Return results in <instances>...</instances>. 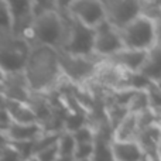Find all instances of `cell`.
<instances>
[{
  "label": "cell",
  "mask_w": 161,
  "mask_h": 161,
  "mask_svg": "<svg viewBox=\"0 0 161 161\" xmlns=\"http://www.w3.org/2000/svg\"><path fill=\"white\" fill-rule=\"evenodd\" d=\"M23 74L31 93L42 95L53 91L62 79L58 51L47 45L34 44L30 47Z\"/></svg>",
  "instance_id": "cell-1"
},
{
  "label": "cell",
  "mask_w": 161,
  "mask_h": 161,
  "mask_svg": "<svg viewBox=\"0 0 161 161\" xmlns=\"http://www.w3.org/2000/svg\"><path fill=\"white\" fill-rule=\"evenodd\" d=\"M64 11L61 13L59 4L57 3L55 8L45 10L42 13L34 16L33 20V33L34 44L47 45L59 51L62 48L68 33L69 14L67 13L64 6H61Z\"/></svg>",
  "instance_id": "cell-2"
},
{
  "label": "cell",
  "mask_w": 161,
  "mask_h": 161,
  "mask_svg": "<svg viewBox=\"0 0 161 161\" xmlns=\"http://www.w3.org/2000/svg\"><path fill=\"white\" fill-rule=\"evenodd\" d=\"M123 48L150 51L156 47V23L139 16L119 31Z\"/></svg>",
  "instance_id": "cell-3"
},
{
  "label": "cell",
  "mask_w": 161,
  "mask_h": 161,
  "mask_svg": "<svg viewBox=\"0 0 161 161\" xmlns=\"http://www.w3.org/2000/svg\"><path fill=\"white\" fill-rule=\"evenodd\" d=\"M30 45L13 33L0 34V69L7 74L21 72L28 57Z\"/></svg>",
  "instance_id": "cell-4"
},
{
  "label": "cell",
  "mask_w": 161,
  "mask_h": 161,
  "mask_svg": "<svg viewBox=\"0 0 161 161\" xmlns=\"http://www.w3.org/2000/svg\"><path fill=\"white\" fill-rule=\"evenodd\" d=\"M58 62L62 78L74 82H85L88 79H93L100 59L96 57H76L58 51Z\"/></svg>",
  "instance_id": "cell-5"
},
{
  "label": "cell",
  "mask_w": 161,
  "mask_h": 161,
  "mask_svg": "<svg viewBox=\"0 0 161 161\" xmlns=\"http://www.w3.org/2000/svg\"><path fill=\"white\" fill-rule=\"evenodd\" d=\"M95 28H89L79 21L69 17L68 33L65 42L59 51H64L76 57H95L93 55Z\"/></svg>",
  "instance_id": "cell-6"
},
{
  "label": "cell",
  "mask_w": 161,
  "mask_h": 161,
  "mask_svg": "<svg viewBox=\"0 0 161 161\" xmlns=\"http://www.w3.org/2000/svg\"><path fill=\"white\" fill-rule=\"evenodd\" d=\"M102 3L105 21L119 31L140 16L142 2L137 0H102Z\"/></svg>",
  "instance_id": "cell-7"
},
{
  "label": "cell",
  "mask_w": 161,
  "mask_h": 161,
  "mask_svg": "<svg viewBox=\"0 0 161 161\" xmlns=\"http://www.w3.org/2000/svg\"><path fill=\"white\" fill-rule=\"evenodd\" d=\"M67 13L74 20L89 28H96L105 21V8L102 0H74L64 4Z\"/></svg>",
  "instance_id": "cell-8"
},
{
  "label": "cell",
  "mask_w": 161,
  "mask_h": 161,
  "mask_svg": "<svg viewBox=\"0 0 161 161\" xmlns=\"http://www.w3.org/2000/svg\"><path fill=\"white\" fill-rule=\"evenodd\" d=\"M123 48L122 40H120L119 30L113 28L106 21L100 23L95 28V38H93V55L97 59L110 58L112 55Z\"/></svg>",
  "instance_id": "cell-9"
},
{
  "label": "cell",
  "mask_w": 161,
  "mask_h": 161,
  "mask_svg": "<svg viewBox=\"0 0 161 161\" xmlns=\"http://www.w3.org/2000/svg\"><path fill=\"white\" fill-rule=\"evenodd\" d=\"M148 51H136V50H127V48H122L117 51L114 55L110 58L105 59V61L110 62L116 68H119L123 72H139L140 68L143 67L146 58H147Z\"/></svg>",
  "instance_id": "cell-10"
},
{
  "label": "cell",
  "mask_w": 161,
  "mask_h": 161,
  "mask_svg": "<svg viewBox=\"0 0 161 161\" xmlns=\"http://www.w3.org/2000/svg\"><path fill=\"white\" fill-rule=\"evenodd\" d=\"M4 133L11 144H19V143L36 142L44 131H42V127L40 123H31V125L10 123L4 129Z\"/></svg>",
  "instance_id": "cell-11"
},
{
  "label": "cell",
  "mask_w": 161,
  "mask_h": 161,
  "mask_svg": "<svg viewBox=\"0 0 161 161\" xmlns=\"http://www.w3.org/2000/svg\"><path fill=\"white\" fill-rule=\"evenodd\" d=\"M112 161H143L144 151L136 142H113L109 144Z\"/></svg>",
  "instance_id": "cell-12"
},
{
  "label": "cell",
  "mask_w": 161,
  "mask_h": 161,
  "mask_svg": "<svg viewBox=\"0 0 161 161\" xmlns=\"http://www.w3.org/2000/svg\"><path fill=\"white\" fill-rule=\"evenodd\" d=\"M139 134V119L134 113H126L112 129L113 142H136Z\"/></svg>",
  "instance_id": "cell-13"
},
{
  "label": "cell",
  "mask_w": 161,
  "mask_h": 161,
  "mask_svg": "<svg viewBox=\"0 0 161 161\" xmlns=\"http://www.w3.org/2000/svg\"><path fill=\"white\" fill-rule=\"evenodd\" d=\"M6 112H7L8 117H10L11 123H19V125H31V123H38L37 122L36 114L30 109L27 103L23 102H14V100L6 99Z\"/></svg>",
  "instance_id": "cell-14"
},
{
  "label": "cell",
  "mask_w": 161,
  "mask_h": 161,
  "mask_svg": "<svg viewBox=\"0 0 161 161\" xmlns=\"http://www.w3.org/2000/svg\"><path fill=\"white\" fill-rule=\"evenodd\" d=\"M143 76H146L151 82H157L161 79V50L157 47L151 48L147 53L143 67L139 71Z\"/></svg>",
  "instance_id": "cell-15"
},
{
  "label": "cell",
  "mask_w": 161,
  "mask_h": 161,
  "mask_svg": "<svg viewBox=\"0 0 161 161\" xmlns=\"http://www.w3.org/2000/svg\"><path fill=\"white\" fill-rule=\"evenodd\" d=\"M150 110V102H148L147 91H134L126 105V112L127 113L140 114Z\"/></svg>",
  "instance_id": "cell-16"
},
{
  "label": "cell",
  "mask_w": 161,
  "mask_h": 161,
  "mask_svg": "<svg viewBox=\"0 0 161 161\" xmlns=\"http://www.w3.org/2000/svg\"><path fill=\"white\" fill-rule=\"evenodd\" d=\"M75 146L76 143L69 131H61L59 133L58 140H57V147H58L59 157H71L72 158Z\"/></svg>",
  "instance_id": "cell-17"
},
{
  "label": "cell",
  "mask_w": 161,
  "mask_h": 161,
  "mask_svg": "<svg viewBox=\"0 0 161 161\" xmlns=\"http://www.w3.org/2000/svg\"><path fill=\"white\" fill-rule=\"evenodd\" d=\"M69 133L72 134L76 144H80V143H95V139H96V131H93L86 125H82L80 127L69 131Z\"/></svg>",
  "instance_id": "cell-18"
},
{
  "label": "cell",
  "mask_w": 161,
  "mask_h": 161,
  "mask_svg": "<svg viewBox=\"0 0 161 161\" xmlns=\"http://www.w3.org/2000/svg\"><path fill=\"white\" fill-rule=\"evenodd\" d=\"M95 156V143H80L75 146L74 150V161H80V160H88L93 158Z\"/></svg>",
  "instance_id": "cell-19"
},
{
  "label": "cell",
  "mask_w": 161,
  "mask_h": 161,
  "mask_svg": "<svg viewBox=\"0 0 161 161\" xmlns=\"http://www.w3.org/2000/svg\"><path fill=\"white\" fill-rule=\"evenodd\" d=\"M11 33V19L7 2L0 0V34Z\"/></svg>",
  "instance_id": "cell-20"
},
{
  "label": "cell",
  "mask_w": 161,
  "mask_h": 161,
  "mask_svg": "<svg viewBox=\"0 0 161 161\" xmlns=\"http://www.w3.org/2000/svg\"><path fill=\"white\" fill-rule=\"evenodd\" d=\"M33 157L36 158V161H55L59 157L57 143L50 146V147H45V148H42V150H40L38 153H36Z\"/></svg>",
  "instance_id": "cell-21"
},
{
  "label": "cell",
  "mask_w": 161,
  "mask_h": 161,
  "mask_svg": "<svg viewBox=\"0 0 161 161\" xmlns=\"http://www.w3.org/2000/svg\"><path fill=\"white\" fill-rule=\"evenodd\" d=\"M154 154H156L157 160H158V161H161V137H160L158 143H157L156 148H154Z\"/></svg>",
  "instance_id": "cell-22"
},
{
  "label": "cell",
  "mask_w": 161,
  "mask_h": 161,
  "mask_svg": "<svg viewBox=\"0 0 161 161\" xmlns=\"http://www.w3.org/2000/svg\"><path fill=\"white\" fill-rule=\"evenodd\" d=\"M55 161H74V158H71V157H58Z\"/></svg>",
  "instance_id": "cell-23"
},
{
  "label": "cell",
  "mask_w": 161,
  "mask_h": 161,
  "mask_svg": "<svg viewBox=\"0 0 161 161\" xmlns=\"http://www.w3.org/2000/svg\"><path fill=\"white\" fill-rule=\"evenodd\" d=\"M153 83L157 86V88H158V91L161 92V79H160V80H157V82H153Z\"/></svg>",
  "instance_id": "cell-24"
},
{
  "label": "cell",
  "mask_w": 161,
  "mask_h": 161,
  "mask_svg": "<svg viewBox=\"0 0 161 161\" xmlns=\"http://www.w3.org/2000/svg\"><path fill=\"white\" fill-rule=\"evenodd\" d=\"M3 79H4V72H3V71L0 69V83L3 82Z\"/></svg>",
  "instance_id": "cell-25"
},
{
  "label": "cell",
  "mask_w": 161,
  "mask_h": 161,
  "mask_svg": "<svg viewBox=\"0 0 161 161\" xmlns=\"http://www.w3.org/2000/svg\"><path fill=\"white\" fill-rule=\"evenodd\" d=\"M4 153H6V148H2V147H0V158L4 156Z\"/></svg>",
  "instance_id": "cell-26"
},
{
  "label": "cell",
  "mask_w": 161,
  "mask_h": 161,
  "mask_svg": "<svg viewBox=\"0 0 161 161\" xmlns=\"http://www.w3.org/2000/svg\"><path fill=\"white\" fill-rule=\"evenodd\" d=\"M80 161H96L95 158H88V160H80Z\"/></svg>",
  "instance_id": "cell-27"
}]
</instances>
